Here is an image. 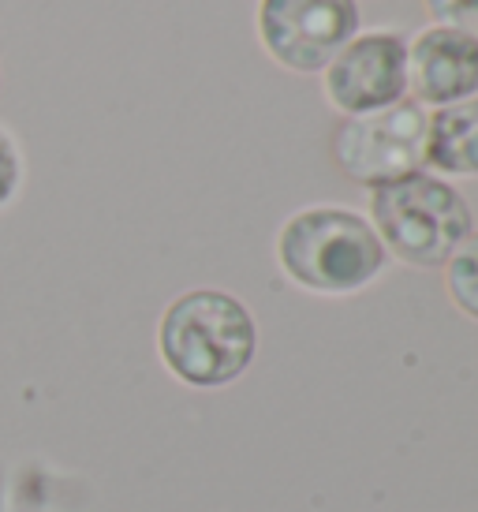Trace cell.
<instances>
[{
    "instance_id": "cell-1",
    "label": "cell",
    "mask_w": 478,
    "mask_h": 512,
    "mask_svg": "<svg viewBox=\"0 0 478 512\" xmlns=\"http://www.w3.org/2000/svg\"><path fill=\"white\" fill-rule=\"evenodd\" d=\"M258 329L247 303L221 288L183 292L165 307L157 326V352L172 378L195 389L236 382L251 367Z\"/></svg>"
},
{
    "instance_id": "cell-2",
    "label": "cell",
    "mask_w": 478,
    "mask_h": 512,
    "mask_svg": "<svg viewBox=\"0 0 478 512\" xmlns=\"http://www.w3.org/2000/svg\"><path fill=\"white\" fill-rule=\"evenodd\" d=\"M385 258L374 225L340 206H314L288 217L277 236L284 277L318 296H352L385 270Z\"/></svg>"
},
{
    "instance_id": "cell-3",
    "label": "cell",
    "mask_w": 478,
    "mask_h": 512,
    "mask_svg": "<svg viewBox=\"0 0 478 512\" xmlns=\"http://www.w3.org/2000/svg\"><path fill=\"white\" fill-rule=\"evenodd\" d=\"M370 225L385 255L415 270H437L475 232L464 195L437 176L415 172L408 180L374 187Z\"/></svg>"
},
{
    "instance_id": "cell-4",
    "label": "cell",
    "mask_w": 478,
    "mask_h": 512,
    "mask_svg": "<svg viewBox=\"0 0 478 512\" xmlns=\"http://www.w3.org/2000/svg\"><path fill=\"white\" fill-rule=\"evenodd\" d=\"M340 172L363 187L408 180L430 165V113L415 98H404L378 113L344 116L333 135Z\"/></svg>"
},
{
    "instance_id": "cell-5",
    "label": "cell",
    "mask_w": 478,
    "mask_h": 512,
    "mask_svg": "<svg viewBox=\"0 0 478 512\" xmlns=\"http://www.w3.org/2000/svg\"><path fill=\"white\" fill-rule=\"evenodd\" d=\"M359 34L355 0H262L258 38L288 72H325L329 60Z\"/></svg>"
},
{
    "instance_id": "cell-6",
    "label": "cell",
    "mask_w": 478,
    "mask_h": 512,
    "mask_svg": "<svg viewBox=\"0 0 478 512\" xmlns=\"http://www.w3.org/2000/svg\"><path fill=\"white\" fill-rule=\"evenodd\" d=\"M408 94V42L389 30L355 34L325 68V98L344 116L389 109Z\"/></svg>"
},
{
    "instance_id": "cell-7",
    "label": "cell",
    "mask_w": 478,
    "mask_h": 512,
    "mask_svg": "<svg viewBox=\"0 0 478 512\" xmlns=\"http://www.w3.org/2000/svg\"><path fill=\"white\" fill-rule=\"evenodd\" d=\"M408 90L422 109L456 105L478 94V38L467 30L430 27L408 45Z\"/></svg>"
},
{
    "instance_id": "cell-8",
    "label": "cell",
    "mask_w": 478,
    "mask_h": 512,
    "mask_svg": "<svg viewBox=\"0 0 478 512\" xmlns=\"http://www.w3.org/2000/svg\"><path fill=\"white\" fill-rule=\"evenodd\" d=\"M430 165L449 176H478V98L430 116Z\"/></svg>"
},
{
    "instance_id": "cell-9",
    "label": "cell",
    "mask_w": 478,
    "mask_h": 512,
    "mask_svg": "<svg viewBox=\"0 0 478 512\" xmlns=\"http://www.w3.org/2000/svg\"><path fill=\"white\" fill-rule=\"evenodd\" d=\"M445 288L467 318H478V232H471L445 262Z\"/></svg>"
},
{
    "instance_id": "cell-10",
    "label": "cell",
    "mask_w": 478,
    "mask_h": 512,
    "mask_svg": "<svg viewBox=\"0 0 478 512\" xmlns=\"http://www.w3.org/2000/svg\"><path fill=\"white\" fill-rule=\"evenodd\" d=\"M23 187V150L12 139V131L0 124V210L19 195Z\"/></svg>"
},
{
    "instance_id": "cell-11",
    "label": "cell",
    "mask_w": 478,
    "mask_h": 512,
    "mask_svg": "<svg viewBox=\"0 0 478 512\" xmlns=\"http://www.w3.org/2000/svg\"><path fill=\"white\" fill-rule=\"evenodd\" d=\"M426 12L437 27L467 30L478 38V0H426Z\"/></svg>"
}]
</instances>
